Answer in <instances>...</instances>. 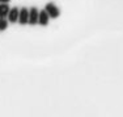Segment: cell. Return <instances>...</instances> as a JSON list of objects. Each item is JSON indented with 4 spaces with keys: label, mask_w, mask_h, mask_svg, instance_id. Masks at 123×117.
Masks as SVG:
<instances>
[{
    "label": "cell",
    "mask_w": 123,
    "mask_h": 117,
    "mask_svg": "<svg viewBox=\"0 0 123 117\" xmlns=\"http://www.w3.org/2000/svg\"><path fill=\"white\" fill-rule=\"evenodd\" d=\"M45 9H46V12L49 13V17H51V19H56V17H59V14H60L59 8H58L54 3H47Z\"/></svg>",
    "instance_id": "cell-1"
},
{
    "label": "cell",
    "mask_w": 123,
    "mask_h": 117,
    "mask_svg": "<svg viewBox=\"0 0 123 117\" xmlns=\"http://www.w3.org/2000/svg\"><path fill=\"white\" fill-rule=\"evenodd\" d=\"M38 16H39V11H38L36 7L30 8V9H29V22L28 24H30V25L38 24Z\"/></svg>",
    "instance_id": "cell-2"
},
{
    "label": "cell",
    "mask_w": 123,
    "mask_h": 117,
    "mask_svg": "<svg viewBox=\"0 0 123 117\" xmlns=\"http://www.w3.org/2000/svg\"><path fill=\"white\" fill-rule=\"evenodd\" d=\"M18 22L21 25H25L29 22V9L28 8H21L18 13Z\"/></svg>",
    "instance_id": "cell-3"
},
{
    "label": "cell",
    "mask_w": 123,
    "mask_h": 117,
    "mask_svg": "<svg viewBox=\"0 0 123 117\" xmlns=\"http://www.w3.org/2000/svg\"><path fill=\"white\" fill-rule=\"evenodd\" d=\"M18 13H20V9H18V8H16V7H14V8H12V9H9V13H8V21H9V22H12V24H13V22H17V21H18Z\"/></svg>",
    "instance_id": "cell-4"
},
{
    "label": "cell",
    "mask_w": 123,
    "mask_h": 117,
    "mask_svg": "<svg viewBox=\"0 0 123 117\" xmlns=\"http://www.w3.org/2000/svg\"><path fill=\"white\" fill-rule=\"evenodd\" d=\"M38 24L45 26L49 24V13L46 12V9L39 11V16H38Z\"/></svg>",
    "instance_id": "cell-5"
},
{
    "label": "cell",
    "mask_w": 123,
    "mask_h": 117,
    "mask_svg": "<svg viewBox=\"0 0 123 117\" xmlns=\"http://www.w3.org/2000/svg\"><path fill=\"white\" fill-rule=\"evenodd\" d=\"M9 5L8 3H0V17H7L9 13Z\"/></svg>",
    "instance_id": "cell-6"
},
{
    "label": "cell",
    "mask_w": 123,
    "mask_h": 117,
    "mask_svg": "<svg viewBox=\"0 0 123 117\" xmlns=\"http://www.w3.org/2000/svg\"><path fill=\"white\" fill-rule=\"evenodd\" d=\"M8 19H5V17H0V32L5 30V29L8 28Z\"/></svg>",
    "instance_id": "cell-7"
},
{
    "label": "cell",
    "mask_w": 123,
    "mask_h": 117,
    "mask_svg": "<svg viewBox=\"0 0 123 117\" xmlns=\"http://www.w3.org/2000/svg\"><path fill=\"white\" fill-rule=\"evenodd\" d=\"M11 0H0V3H9Z\"/></svg>",
    "instance_id": "cell-8"
}]
</instances>
